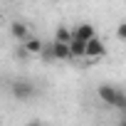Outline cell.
<instances>
[{
    "mask_svg": "<svg viewBox=\"0 0 126 126\" xmlns=\"http://www.w3.org/2000/svg\"><path fill=\"white\" fill-rule=\"evenodd\" d=\"M99 99H101L106 106H114V109H119V111H126V92L119 89V87L101 84V87H99Z\"/></svg>",
    "mask_w": 126,
    "mask_h": 126,
    "instance_id": "cell-1",
    "label": "cell"
},
{
    "mask_svg": "<svg viewBox=\"0 0 126 126\" xmlns=\"http://www.w3.org/2000/svg\"><path fill=\"white\" fill-rule=\"evenodd\" d=\"M104 54H106V45H104V40H99V37L87 40V57H89V59H101Z\"/></svg>",
    "mask_w": 126,
    "mask_h": 126,
    "instance_id": "cell-2",
    "label": "cell"
},
{
    "mask_svg": "<svg viewBox=\"0 0 126 126\" xmlns=\"http://www.w3.org/2000/svg\"><path fill=\"white\" fill-rule=\"evenodd\" d=\"M49 49H52V57H54V59H72L69 42H59V40H54V42L49 45Z\"/></svg>",
    "mask_w": 126,
    "mask_h": 126,
    "instance_id": "cell-3",
    "label": "cell"
},
{
    "mask_svg": "<svg viewBox=\"0 0 126 126\" xmlns=\"http://www.w3.org/2000/svg\"><path fill=\"white\" fill-rule=\"evenodd\" d=\"M42 49H45V45H42L37 37H27V40L22 42V52H25V54H30V57H40V54H42Z\"/></svg>",
    "mask_w": 126,
    "mask_h": 126,
    "instance_id": "cell-4",
    "label": "cell"
},
{
    "mask_svg": "<svg viewBox=\"0 0 126 126\" xmlns=\"http://www.w3.org/2000/svg\"><path fill=\"white\" fill-rule=\"evenodd\" d=\"M69 49H72V59H82V57H87V40H82V37H72L69 40Z\"/></svg>",
    "mask_w": 126,
    "mask_h": 126,
    "instance_id": "cell-5",
    "label": "cell"
},
{
    "mask_svg": "<svg viewBox=\"0 0 126 126\" xmlns=\"http://www.w3.org/2000/svg\"><path fill=\"white\" fill-rule=\"evenodd\" d=\"M13 94H15L17 99L25 101V99H30V96L35 94V89H32L30 82H15V84H13Z\"/></svg>",
    "mask_w": 126,
    "mask_h": 126,
    "instance_id": "cell-6",
    "label": "cell"
},
{
    "mask_svg": "<svg viewBox=\"0 0 126 126\" xmlns=\"http://www.w3.org/2000/svg\"><path fill=\"white\" fill-rule=\"evenodd\" d=\"M74 35H77V37H82V40H92V37H96V30H94V25L82 22V25H77V27H74Z\"/></svg>",
    "mask_w": 126,
    "mask_h": 126,
    "instance_id": "cell-7",
    "label": "cell"
},
{
    "mask_svg": "<svg viewBox=\"0 0 126 126\" xmlns=\"http://www.w3.org/2000/svg\"><path fill=\"white\" fill-rule=\"evenodd\" d=\"M10 32H13V37H15V40H20V42H25V40L30 37V30H27V25H25V22H13Z\"/></svg>",
    "mask_w": 126,
    "mask_h": 126,
    "instance_id": "cell-8",
    "label": "cell"
},
{
    "mask_svg": "<svg viewBox=\"0 0 126 126\" xmlns=\"http://www.w3.org/2000/svg\"><path fill=\"white\" fill-rule=\"evenodd\" d=\"M74 37V30H69V27H57V32H54V40H59V42H69Z\"/></svg>",
    "mask_w": 126,
    "mask_h": 126,
    "instance_id": "cell-9",
    "label": "cell"
},
{
    "mask_svg": "<svg viewBox=\"0 0 126 126\" xmlns=\"http://www.w3.org/2000/svg\"><path fill=\"white\" fill-rule=\"evenodd\" d=\"M116 37H119V40H124V42H126V22H121V25H119V27H116Z\"/></svg>",
    "mask_w": 126,
    "mask_h": 126,
    "instance_id": "cell-10",
    "label": "cell"
},
{
    "mask_svg": "<svg viewBox=\"0 0 126 126\" xmlns=\"http://www.w3.org/2000/svg\"><path fill=\"white\" fill-rule=\"evenodd\" d=\"M121 124H126V119H121Z\"/></svg>",
    "mask_w": 126,
    "mask_h": 126,
    "instance_id": "cell-11",
    "label": "cell"
},
{
    "mask_svg": "<svg viewBox=\"0 0 126 126\" xmlns=\"http://www.w3.org/2000/svg\"><path fill=\"white\" fill-rule=\"evenodd\" d=\"M52 3H59V0H52Z\"/></svg>",
    "mask_w": 126,
    "mask_h": 126,
    "instance_id": "cell-12",
    "label": "cell"
}]
</instances>
